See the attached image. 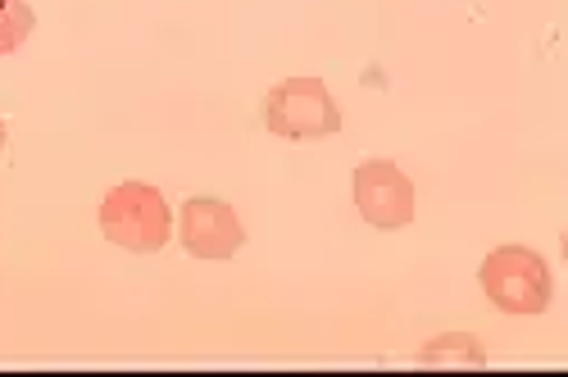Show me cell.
<instances>
[{"mask_svg": "<svg viewBox=\"0 0 568 377\" xmlns=\"http://www.w3.org/2000/svg\"><path fill=\"white\" fill-rule=\"evenodd\" d=\"M101 232L132 255H155L169 246V232H173L169 201L151 182H119L101 201Z\"/></svg>", "mask_w": 568, "mask_h": 377, "instance_id": "1", "label": "cell"}, {"mask_svg": "<svg viewBox=\"0 0 568 377\" xmlns=\"http://www.w3.org/2000/svg\"><path fill=\"white\" fill-rule=\"evenodd\" d=\"M483 292L505 314H541L550 305V268L528 246H500L483 259Z\"/></svg>", "mask_w": 568, "mask_h": 377, "instance_id": "2", "label": "cell"}, {"mask_svg": "<svg viewBox=\"0 0 568 377\" xmlns=\"http://www.w3.org/2000/svg\"><path fill=\"white\" fill-rule=\"evenodd\" d=\"M264 123L287 141H314L342 128V110L327 96L323 78H287L264 96Z\"/></svg>", "mask_w": 568, "mask_h": 377, "instance_id": "3", "label": "cell"}, {"mask_svg": "<svg viewBox=\"0 0 568 377\" xmlns=\"http://www.w3.org/2000/svg\"><path fill=\"white\" fill-rule=\"evenodd\" d=\"M355 210L373 227H405L414 218V182L392 160H368L355 169Z\"/></svg>", "mask_w": 568, "mask_h": 377, "instance_id": "4", "label": "cell"}, {"mask_svg": "<svg viewBox=\"0 0 568 377\" xmlns=\"http://www.w3.org/2000/svg\"><path fill=\"white\" fill-rule=\"evenodd\" d=\"M178 232H182L186 255H196V259H232L246 242V227L236 218V210L210 196H196L182 205Z\"/></svg>", "mask_w": 568, "mask_h": 377, "instance_id": "5", "label": "cell"}, {"mask_svg": "<svg viewBox=\"0 0 568 377\" xmlns=\"http://www.w3.org/2000/svg\"><path fill=\"white\" fill-rule=\"evenodd\" d=\"M32 6L28 0H0V55L19 51V45L32 37Z\"/></svg>", "mask_w": 568, "mask_h": 377, "instance_id": "6", "label": "cell"}, {"mask_svg": "<svg viewBox=\"0 0 568 377\" xmlns=\"http://www.w3.org/2000/svg\"><path fill=\"white\" fill-rule=\"evenodd\" d=\"M0 151H6V123H0Z\"/></svg>", "mask_w": 568, "mask_h": 377, "instance_id": "7", "label": "cell"}]
</instances>
